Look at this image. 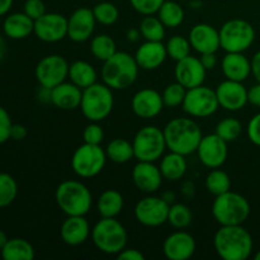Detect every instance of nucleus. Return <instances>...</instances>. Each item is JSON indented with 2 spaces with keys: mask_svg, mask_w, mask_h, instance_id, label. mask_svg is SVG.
<instances>
[{
  "mask_svg": "<svg viewBox=\"0 0 260 260\" xmlns=\"http://www.w3.org/2000/svg\"><path fill=\"white\" fill-rule=\"evenodd\" d=\"M213 245L223 260H246L254 248L253 238L243 225L221 226L215 234Z\"/></svg>",
  "mask_w": 260,
  "mask_h": 260,
  "instance_id": "f257e3e1",
  "label": "nucleus"
},
{
  "mask_svg": "<svg viewBox=\"0 0 260 260\" xmlns=\"http://www.w3.org/2000/svg\"><path fill=\"white\" fill-rule=\"evenodd\" d=\"M162 131H164L167 149L184 156L197 151L198 145L203 137L200 124L192 118H183V117L170 119Z\"/></svg>",
  "mask_w": 260,
  "mask_h": 260,
  "instance_id": "f03ea898",
  "label": "nucleus"
},
{
  "mask_svg": "<svg viewBox=\"0 0 260 260\" xmlns=\"http://www.w3.org/2000/svg\"><path fill=\"white\" fill-rule=\"evenodd\" d=\"M139 70L135 56L123 51H117L112 57L104 61L101 74L103 83L112 90H124L137 80Z\"/></svg>",
  "mask_w": 260,
  "mask_h": 260,
  "instance_id": "7ed1b4c3",
  "label": "nucleus"
},
{
  "mask_svg": "<svg viewBox=\"0 0 260 260\" xmlns=\"http://www.w3.org/2000/svg\"><path fill=\"white\" fill-rule=\"evenodd\" d=\"M55 201L66 216H85L93 205L90 190L79 180L61 182L56 188Z\"/></svg>",
  "mask_w": 260,
  "mask_h": 260,
  "instance_id": "20e7f679",
  "label": "nucleus"
},
{
  "mask_svg": "<svg viewBox=\"0 0 260 260\" xmlns=\"http://www.w3.org/2000/svg\"><path fill=\"white\" fill-rule=\"evenodd\" d=\"M249 215V201L243 194L233 190L217 196L212 203V216L221 226L243 225Z\"/></svg>",
  "mask_w": 260,
  "mask_h": 260,
  "instance_id": "39448f33",
  "label": "nucleus"
},
{
  "mask_svg": "<svg viewBox=\"0 0 260 260\" xmlns=\"http://www.w3.org/2000/svg\"><path fill=\"white\" fill-rule=\"evenodd\" d=\"M90 236L95 248L108 255H117L127 245V231L116 217H102L91 229Z\"/></svg>",
  "mask_w": 260,
  "mask_h": 260,
  "instance_id": "423d86ee",
  "label": "nucleus"
},
{
  "mask_svg": "<svg viewBox=\"0 0 260 260\" xmlns=\"http://www.w3.org/2000/svg\"><path fill=\"white\" fill-rule=\"evenodd\" d=\"M113 90L106 84L95 83L83 89L80 109L89 122H102L113 111Z\"/></svg>",
  "mask_w": 260,
  "mask_h": 260,
  "instance_id": "0eeeda50",
  "label": "nucleus"
},
{
  "mask_svg": "<svg viewBox=\"0 0 260 260\" xmlns=\"http://www.w3.org/2000/svg\"><path fill=\"white\" fill-rule=\"evenodd\" d=\"M221 48L225 52H245L255 41V29L248 20L234 18L220 28Z\"/></svg>",
  "mask_w": 260,
  "mask_h": 260,
  "instance_id": "6e6552de",
  "label": "nucleus"
},
{
  "mask_svg": "<svg viewBox=\"0 0 260 260\" xmlns=\"http://www.w3.org/2000/svg\"><path fill=\"white\" fill-rule=\"evenodd\" d=\"M132 146L137 161H157L167 150L164 131L156 126L142 127L135 135Z\"/></svg>",
  "mask_w": 260,
  "mask_h": 260,
  "instance_id": "1a4fd4ad",
  "label": "nucleus"
},
{
  "mask_svg": "<svg viewBox=\"0 0 260 260\" xmlns=\"http://www.w3.org/2000/svg\"><path fill=\"white\" fill-rule=\"evenodd\" d=\"M107 160L106 150L102 149L101 145L84 142L74 151L71 169L80 178H93L104 169Z\"/></svg>",
  "mask_w": 260,
  "mask_h": 260,
  "instance_id": "9d476101",
  "label": "nucleus"
},
{
  "mask_svg": "<svg viewBox=\"0 0 260 260\" xmlns=\"http://www.w3.org/2000/svg\"><path fill=\"white\" fill-rule=\"evenodd\" d=\"M182 107L188 116L194 118H207L217 112L220 104L216 90L206 85H200L188 89Z\"/></svg>",
  "mask_w": 260,
  "mask_h": 260,
  "instance_id": "9b49d317",
  "label": "nucleus"
},
{
  "mask_svg": "<svg viewBox=\"0 0 260 260\" xmlns=\"http://www.w3.org/2000/svg\"><path fill=\"white\" fill-rule=\"evenodd\" d=\"M69 62L61 55H48L38 61L35 75L38 84L46 88H55L66 81L69 76Z\"/></svg>",
  "mask_w": 260,
  "mask_h": 260,
  "instance_id": "f8f14e48",
  "label": "nucleus"
},
{
  "mask_svg": "<svg viewBox=\"0 0 260 260\" xmlns=\"http://www.w3.org/2000/svg\"><path fill=\"white\" fill-rule=\"evenodd\" d=\"M170 205L162 197L147 196L135 206V217L137 222L146 228H159L168 222Z\"/></svg>",
  "mask_w": 260,
  "mask_h": 260,
  "instance_id": "ddd939ff",
  "label": "nucleus"
},
{
  "mask_svg": "<svg viewBox=\"0 0 260 260\" xmlns=\"http://www.w3.org/2000/svg\"><path fill=\"white\" fill-rule=\"evenodd\" d=\"M200 161L208 169L221 168L228 160V142L221 139L217 134L206 135L202 137L197 147Z\"/></svg>",
  "mask_w": 260,
  "mask_h": 260,
  "instance_id": "4468645a",
  "label": "nucleus"
},
{
  "mask_svg": "<svg viewBox=\"0 0 260 260\" xmlns=\"http://www.w3.org/2000/svg\"><path fill=\"white\" fill-rule=\"evenodd\" d=\"M33 33L46 43L60 42L68 37V18L60 13H47L35 20Z\"/></svg>",
  "mask_w": 260,
  "mask_h": 260,
  "instance_id": "2eb2a0df",
  "label": "nucleus"
},
{
  "mask_svg": "<svg viewBox=\"0 0 260 260\" xmlns=\"http://www.w3.org/2000/svg\"><path fill=\"white\" fill-rule=\"evenodd\" d=\"M95 24L93 9L78 8L68 18V37L76 43L86 42L93 36Z\"/></svg>",
  "mask_w": 260,
  "mask_h": 260,
  "instance_id": "dca6fc26",
  "label": "nucleus"
},
{
  "mask_svg": "<svg viewBox=\"0 0 260 260\" xmlns=\"http://www.w3.org/2000/svg\"><path fill=\"white\" fill-rule=\"evenodd\" d=\"M218 104L223 109L230 112H238L248 104V89L241 81H234L226 79L216 88Z\"/></svg>",
  "mask_w": 260,
  "mask_h": 260,
  "instance_id": "f3484780",
  "label": "nucleus"
},
{
  "mask_svg": "<svg viewBox=\"0 0 260 260\" xmlns=\"http://www.w3.org/2000/svg\"><path fill=\"white\" fill-rule=\"evenodd\" d=\"M175 80L182 84L185 89H192L205 84L207 70L198 57L189 55L177 61L174 69Z\"/></svg>",
  "mask_w": 260,
  "mask_h": 260,
  "instance_id": "a211bd4d",
  "label": "nucleus"
},
{
  "mask_svg": "<svg viewBox=\"0 0 260 260\" xmlns=\"http://www.w3.org/2000/svg\"><path fill=\"white\" fill-rule=\"evenodd\" d=\"M131 108L137 117L144 119L155 118L164 109L162 95L151 88H144L132 96Z\"/></svg>",
  "mask_w": 260,
  "mask_h": 260,
  "instance_id": "6ab92c4d",
  "label": "nucleus"
},
{
  "mask_svg": "<svg viewBox=\"0 0 260 260\" xmlns=\"http://www.w3.org/2000/svg\"><path fill=\"white\" fill-rule=\"evenodd\" d=\"M197 249L194 238L189 233L178 230L170 234L164 241L162 251L169 260H188L192 258Z\"/></svg>",
  "mask_w": 260,
  "mask_h": 260,
  "instance_id": "aec40b11",
  "label": "nucleus"
},
{
  "mask_svg": "<svg viewBox=\"0 0 260 260\" xmlns=\"http://www.w3.org/2000/svg\"><path fill=\"white\" fill-rule=\"evenodd\" d=\"M162 174L160 168L151 161H137L132 169V180L140 192L152 194L161 187Z\"/></svg>",
  "mask_w": 260,
  "mask_h": 260,
  "instance_id": "412c9836",
  "label": "nucleus"
},
{
  "mask_svg": "<svg viewBox=\"0 0 260 260\" xmlns=\"http://www.w3.org/2000/svg\"><path fill=\"white\" fill-rule=\"evenodd\" d=\"M188 40L193 50L200 55L216 53L221 48L220 32L208 23H198L192 27Z\"/></svg>",
  "mask_w": 260,
  "mask_h": 260,
  "instance_id": "4be33fe9",
  "label": "nucleus"
},
{
  "mask_svg": "<svg viewBox=\"0 0 260 260\" xmlns=\"http://www.w3.org/2000/svg\"><path fill=\"white\" fill-rule=\"evenodd\" d=\"M167 57V47L164 43L157 41H145L135 53V60L139 68L146 71L159 69L165 62Z\"/></svg>",
  "mask_w": 260,
  "mask_h": 260,
  "instance_id": "5701e85b",
  "label": "nucleus"
},
{
  "mask_svg": "<svg viewBox=\"0 0 260 260\" xmlns=\"http://www.w3.org/2000/svg\"><path fill=\"white\" fill-rule=\"evenodd\" d=\"M90 234L91 229L85 216H68L61 225V239L69 246L81 245L88 240Z\"/></svg>",
  "mask_w": 260,
  "mask_h": 260,
  "instance_id": "b1692460",
  "label": "nucleus"
},
{
  "mask_svg": "<svg viewBox=\"0 0 260 260\" xmlns=\"http://www.w3.org/2000/svg\"><path fill=\"white\" fill-rule=\"evenodd\" d=\"M81 96H83V89L76 86L71 81L70 83L63 81L51 90V103L56 108L62 111H75L80 108Z\"/></svg>",
  "mask_w": 260,
  "mask_h": 260,
  "instance_id": "393cba45",
  "label": "nucleus"
},
{
  "mask_svg": "<svg viewBox=\"0 0 260 260\" xmlns=\"http://www.w3.org/2000/svg\"><path fill=\"white\" fill-rule=\"evenodd\" d=\"M221 69L226 79L243 83L250 76L251 62L244 52H226Z\"/></svg>",
  "mask_w": 260,
  "mask_h": 260,
  "instance_id": "a878e982",
  "label": "nucleus"
},
{
  "mask_svg": "<svg viewBox=\"0 0 260 260\" xmlns=\"http://www.w3.org/2000/svg\"><path fill=\"white\" fill-rule=\"evenodd\" d=\"M3 30L10 40H24L35 30V20L28 17L24 12L13 13L4 19Z\"/></svg>",
  "mask_w": 260,
  "mask_h": 260,
  "instance_id": "bb28decb",
  "label": "nucleus"
},
{
  "mask_svg": "<svg viewBox=\"0 0 260 260\" xmlns=\"http://www.w3.org/2000/svg\"><path fill=\"white\" fill-rule=\"evenodd\" d=\"M159 168L164 179L177 182L185 175L188 164L184 155L170 151L169 154L162 155Z\"/></svg>",
  "mask_w": 260,
  "mask_h": 260,
  "instance_id": "cd10ccee",
  "label": "nucleus"
},
{
  "mask_svg": "<svg viewBox=\"0 0 260 260\" xmlns=\"http://www.w3.org/2000/svg\"><path fill=\"white\" fill-rule=\"evenodd\" d=\"M68 78L76 86H79L80 89H85L96 83L98 75H96V70L91 63H89L88 61L78 60L74 61L69 66Z\"/></svg>",
  "mask_w": 260,
  "mask_h": 260,
  "instance_id": "c85d7f7f",
  "label": "nucleus"
},
{
  "mask_svg": "<svg viewBox=\"0 0 260 260\" xmlns=\"http://www.w3.org/2000/svg\"><path fill=\"white\" fill-rule=\"evenodd\" d=\"M123 196L116 189L104 190L96 201V210L101 217H117L123 210Z\"/></svg>",
  "mask_w": 260,
  "mask_h": 260,
  "instance_id": "c756f323",
  "label": "nucleus"
},
{
  "mask_svg": "<svg viewBox=\"0 0 260 260\" xmlns=\"http://www.w3.org/2000/svg\"><path fill=\"white\" fill-rule=\"evenodd\" d=\"M0 253L5 260H33L36 256L32 244L22 238L9 239Z\"/></svg>",
  "mask_w": 260,
  "mask_h": 260,
  "instance_id": "7c9ffc66",
  "label": "nucleus"
},
{
  "mask_svg": "<svg viewBox=\"0 0 260 260\" xmlns=\"http://www.w3.org/2000/svg\"><path fill=\"white\" fill-rule=\"evenodd\" d=\"M107 157L114 164H126L129 160L135 159L134 146L124 139H114L107 145Z\"/></svg>",
  "mask_w": 260,
  "mask_h": 260,
  "instance_id": "2f4dec72",
  "label": "nucleus"
},
{
  "mask_svg": "<svg viewBox=\"0 0 260 260\" xmlns=\"http://www.w3.org/2000/svg\"><path fill=\"white\" fill-rule=\"evenodd\" d=\"M157 17L167 28H177L184 22L185 13L179 3L165 0L157 12Z\"/></svg>",
  "mask_w": 260,
  "mask_h": 260,
  "instance_id": "473e14b6",
  "label": "nucleus"
},
{
  "mask_svg": "<svg viewBox=\"0 0 260 260\" xmlns=\"http://www.w3.org/2000/svg\"><path fill=\"white\" fill-rule=\"evenodd\" d=\"M90 52L96 60L104 62L117 52V45L111 36L102 33L91 38Z\"/></svg>",
  "mask_w": 260,
  "mask_h": 260,
  "instance_id": "72a5a7b5",
  "label": "nucleus"
},
{
  "mask_svg": "<svg viewBox=\"0 0 260 260\" xmlns=\"http://www.w3.org/2000/svg\"><path fill=\"white\" fill-rule=\"evenodd\" d=\"M206 189L215 197L231 190V179L228 173L220 168L211 169L206 177Z\"/></svg>",
  "mask_w": 260,
  "mask_h": 260,
  "instance_id": "f704fd0d",
  "label": "nucleus"
},
{
  "mask_svg": "<svg viewBox=\"0 0 260 260\" xmlns=\"http://www.w3.org/2000/svg\"><path fill=\"white\" fill-rule=\"evenodd\" d=\"M192 210L184 203H174L170 205L168 213V223L177 230H184L192 223Z\"/></svg>",
  "mask_w": 260,
  "mask_h": 260,
  "instance_id": "c9c22d12",
  "label": "nucleus"
},
{
  "mask_svg": "<svg viewBox=\"0 0 260 260\" xmlns=\"http://www.w3.org/2000/svg\"><path fill=\"white\" fill-rule=\"evenodd\" d=\"M140 32L141 36L145 38V41H157L162 42L165 37V27L159 19V17L154 15H145L144 19L140 23Z\"/></svg>",
  "mask_w": 260,
  "mask_h": 260,
  "instance_id": "e433bc0d",
  "label": "nucleus"
},
{
  "mask_svg": "<svg viewBox=\"0 0 260 260\" xmlns=\"http://www.w3.org/2000/svg\"><path fill=\"white\" fill-rule=\"evenodd\" d=\"M165 47H167L168 57H170L172 60H174L177 62V61L182 60V58L190 55V48H192V46H190V42L188 38L179 35H175L168 40Z\"/></svg>",
  "mask_w": 260,
  "mask_h": 260,
  "instance_id": "4c0bfd02",
  "label": "nucleus"
},
{
  "mask_svg": "<svg viewBox=\"0 0 260 260\" xmlns=\"http://www.w3.org/2000/svg\"><path fill=\"white\" fill-rule=\"evenodd\" d=\"M18 196V184L8 173H0V208L8 207Z\"/></svg>",
  "mask_w": 260,
  "mask_h": 260,
  "instance_id": "58836bf2",
  "label": "nucleus"
},
{
  "mask_svg": "<svg viewBox=\"0 0 260 260\" xmlns=\"http://www.w3.org/2000/svg\"><path fill=\"white\" fill-rule=\"evenodd\" d=\"M215 134H217L228 144L229 142H234L243 134V124H241L239 119L229 117V118H225L218 122L217 126H216Z\"/></svg>",
  "mask_w": 260,
  "mask_h": 260,
  "instance_id": "ea45409f",
  "label": "nucleus"
},
{
  "mask_svg": "<svg viewBox=\"0 0 260 260\" xmlns=\"http://www.w3.org/2000/svg\"><path fill=\"white\" fill-rule=\"evenodd\" d=\"M94 17H95L96 23H101L103 25H112L118 20L119 10L113 3L111 2H102L98 3L93 8Z\"/></svg>",
  "mask_w": 260,
  "mask_h": 260,
  "instance_id": "a19ab883",
  "label": "nucleus"
},
{
  "mask_svg": "<svg viewBox=\"0 0 260 260\" xmlns=\"http://www.w3.org/2000/svg\"><path fill=\"white\" fill-rule=\"evenodd\" d=\"M185 94H187V89L182 84L178 83L177 80H175V83L169 84V85L165 86L164 91L161 94L164 107H167V108H177V107L182 106L183 102H184Z\"/></svg>",
  "mask_w": 260,
  "mask_h": 260,
  "instance_id": "79ce46f5",
  "label": "nucleus"
},
{
  "mask_svg": "<svg viewBox=\"0 0 260 260\" xmlns=\"http://www.w3.org/2000/svg\"><path fill=\"white\" fill-rule=\"evenodd\" d=\"M165 0H129L132 8L142 15L157 14Z\"/></svg>",
  "mask_w": 260,
  "mask_h": 260,
  "instance_id": "37998d69",
  "label": "nucleus"
},
{
  "mask_svg": "<svg viewBox=\"0 0 260 260\" xmlns=\"http://www.w3.org/2000/svg\"><path fill=\"white\" fill-rule=\"evenodd\" d=\"M83 140L86 144L101 145L104 140V131L99 122H90L83 131Z\"/></svg>",
  "mask_w": 260,
  "mask_h": 260,
  "instance_id": "c03bdc74",
  "label": "nucleus"
},
{
  "mask_svg": "<svg viewBox=\"0 0 260 260\" xmlns=\"http://www.w3.org/2000/svg\"><path fill=\"white\" fill-rule=\"evenodd\" d=\"M13 122L9 113L5 108L0 106V145L5 144L10 140V131H12Z\"/></svg>",
  "mask_w": 260,
  "mask_h": 260,
  "instance_id": "a18cd8bd",
  "label": "nucleus"
},
{
  "mask_svg": "<svg viewBox=\"0 0 260 260\" xmlns=\"http://www.w3.org/2000/svg\"><path fill=\"white\" fill-rule=\"evenodd\" d=\"M23 12L33 20H36L45 14L46 5L43 0H25L24 5H23Z\"/></svg>",
  "mask_w": 260,
  "mask_h": 260,
  "instance_id": "49530a36",
  "label": "nucleus"
},
{
  "mask_svg": "<svg viewBox=\"0 0 260 260\" xmlns=\"http://www.w3.org/2000/svg\"><path fill=\"white\" fill-rule=\"evenodd\" d=\"M246 134H248L249 140L254 145L260 147V113H256L255 116L251 117V119L248 123Z\"/></svg>",
  "mask_w": 260,
  "mask_h": 260,
  "instance_id": "de8ad7c7",
  "label": "nucleus"
},
{
  "mask_svg": "<svg viewBox=\"0 0 260 260\" xmlns=\"http://www.w3.org/2000/svg\"><path fill=\"white\" fill-rule=\"evenodd\" d=\"M117 259L119 260H145V255L137 249L124 248L121 253L117 254Z\"/></svg>",
  "mask_w": 260,
  "mask_h": 260,
  "instance_id": "09e8293b",
  "label": "nucleus"
},
{
  "mask_svg": "<svg viewBox=\"0 0 260 260\" xmlns=\"http://www.w3.org/2000/svg\"><path fill=\"white\" fill-rule=\"evenodd\" d=\"M28 131L25 128V126L19 123H13L12 131H10V140H14V141H23V140L27 137Z\"/></svg>",
  "mask_w": 260,
  "mask_h": 260,
  "instance_id": "8fccbe9b",
  "label": "nucleus"
},
{
  "mask_svg": "<svg viewBox=\"0 0 260 260\" xmlns=\"http://www.w3.org/2000/svg\"><path fill=\"white\" fill-rule=\"evenodd\" d=\"M248 103L260 108V83H256L255 85L248 89Z\"/></svg>",
  "mask_w": 260,
  "mask_h": 260,
  "instance_id": "3c124183",
  "label": "nucleus"
},
{
  "mask_svg": "<svg viewBox=\"0 0 260 260\" xmlns=\"http://www.w3.org/2000/svg\"><path fill=\"white\" fill-rule=\"evenodd\" d=\"M200 60L207 71L213 70L216 65H217V56H216V53H203V55H201Z\"/></svg>",
  "mask_w": 260,
  "mask_h": 260,
  "instance_id": "603ef678",
  "label": "nucleus"
},
{
  "mask_svg": "<svg viewBox=\"0 0 260 260\" xmlns=\"http://www.w3.org/2000/svg\"><path fill=\"white\" fill-rule=\"evenodd\" d=\"M251 62V74L255 78V80L260 83V51L254 53L253 58L250 60Z\"/></svg>",
  "mask_w": 260,
  "mask_h": 260,
  "instance_id": "864d4df0",
  "label": "nucleus"
},
{
  "mask_svg": "<svg viewBox=\"0 0 260 260\" xmlns=\"http://www.w3.org/2000/svg\"><path fill=\"white\" fill-rule=\"evenodd\" d=\"M51 90L52 89L46 88V86L40 85V89L37 90V99L41 103H51Z\"/></svg>",
  "mask_w": 260,
  "mask_h": 260,
  "instance_id": "5fc2aeb1",
  "label": "nucleus"
},
{
  "mask_svg": "<svg viewBox=\"0 0 260 260\" xmlns=\"http://www.w3.org/2000/svg\"><path fill=\"white\" fill-rule=\"evenodd\" d=\"M126 37L127 41H129V42H137L141 38V32H140V29H136V28H131V29L127 30Z\"/></svg>",
  "mask_w": 260,
  "mask_h": 260,
  "instance_id": "6e6d98bb",
  "label": "nucleus"
},
{
  "mask_svg": "<svg viewBox=\"0 0 260 260\" xmlns=\"http://www.w3.org/2000/svg\"><path fill=\"white\" fill-rule=\"evenodd\" d=\"M13 3L14 0H0V17L8 14V12L12 9Z\"/></svg>",
  "mask_w": 260,
  "mask_h": 260,
  "instance_id": "4d7b16f0",
  "label": "nucleus"
},
{
  "mask_svg": "<svg viewBox=\"0 0 260 260\" xmlns=\"http://www.w3.org/2000/svg\"><path fill=\"white\" fill-rule=\"evenodd\" d=\"M5 53H7V43L4 38L0 36V61H3V58L5 57Z\"/></svg>",
  "mask_w": 260,
  "mask_h": 260,
  "instance_id": "13d9d810",
  "label": "nucleus"
},
{
  "mask_svg": "<svg viewBox=\"0 0 260 260\" xmlns=\"http://www.w3.org/2000/svg\"><path fill=\"white\" fill-rule=\"evenodd\" d=\"M8 240H9V239H8L7 234H5L3 230H0V250L4 248V245L7 244Z\"/></svg>",
  "mask_w": 260,
  "mask_h": 260,
  "instance_id": "bf43d9fd",
  "label": "nucleus"
},
{
  "mask_svg": "<svg viewBox=\"0 0 260 260\" xmlns=\"http://www.w3.org/2000/svg\"><path fill=\"white\" fill-rule=\"evenodd\" d=\"M254 258H255V260H260V250L255 254V256H254Z\"/></svg>",
  "mask_w": 260,
  "mask_h": 260,
  "instance_id": "052dcab7",
  "label": "nucleus"
}]
</instances>
